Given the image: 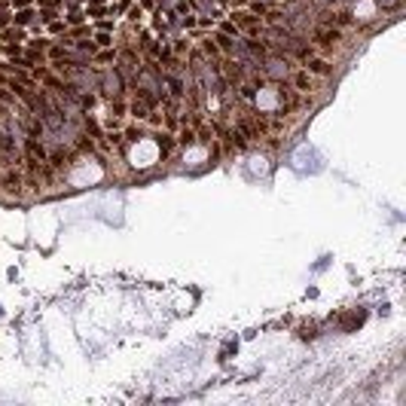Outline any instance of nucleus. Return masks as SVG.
Returning <instances> with one entry per match:
<instances>
[{"mask_svg":"<svg viewBox=\"0 0 406 406\" xmlns=\"http://www.w3.org/2000/svg\"><path fill=\"white\" fill-rule=\"evenodd\" d=\"M28 162H46V150L40 144V137H25V156Z\"/></svg>","mask_w":406,"mask_h":406,"instance_id":"nucleus-5","label":"nucleus"},{"mask_svg":"<svg viewBox=\"0 0 406 406\" xmlns=\"http://www.w3.org/2000/svg\"><path fill=\"white\" fill-rule=\"evenodd\" d=\"M339 40H342V31L339 28H315V34H311V43L318 46V49H324V52H330V49H336L339 46Z\"/></svg>","mask_w":406,"mask_h":406,"instance_id":"nucleus-2","label":"nucleus"},{"mask_svg":"<svg viewBox=\"0 0 406 406\" xmlns=\"http://www.w3.org/2000/svg\"><path fill=\"white\" fill-rule=\"evenodd\" d=\"M110 43H113V37H110L107 31H104V34H98V46H110Z\"/></svg>","mask_w":406,"mask_h":406,"instance_id":"nucleus-25","label":"nucleus"},{"mask_svg":"<svg viewBox=\"0 0 406 406\" xmlns=\"http://www.w3.org/2000/svg\"><path fill=\"white\" fill-rule=\"evenodd\" d=\"M6 25H9V16H6V13H0V28H6Z\"/></svg>","mask_w":406,"mask_h":406,"instance_id":"nucleus-27","label":"nucleus"},{"mask_svg":"<svg viewBox=\"0 0 406 406\" xmlns=\"http://www.w3.org/2000/svg\"><path fill=\"white\" fill-rule=\"evenodd\" d=\"M159 150H162V159H165L171 150H174V135H171V132H162V135H159Z\"/></svg>","mask_w":406,"mask_h":406,"instance_id":"nucleus-9","label":"nucleus"},{"mask_svg":"<svg viewBox=\"0 0 406 406\" xmlns=\"http://www.w3.org/2000/svg\"><path fill=\"white\" fill-rule=\"evenodd\" d=\"M9 122H13V107H6V104L0 101V129L9 132Z\"/></svg>","mask_w":406,"mask_h":406,"instance_id":"nucleus-12","label":"nucleus"},{"mask_svg":"<svg viewBox=\"0 0 406 406\" xmlns=\"http://www.w3.org/2000/svg\"><path fill=\"white\" fill-rule=\"evenodd\" d=\"M306 71H309L311 77H330V74H333V64L327 61V58L309 55V58H306Z\"/></svg>","mask_w":406,"mask_h":406,"instance_id":"nucleus-4","label":"nucleus"},{"mask_svg":"<svg viewBox=\"0 0 406 406\" xmlns=\"http://www.w3.org/2000/svg\"><path fill=\"white\" fill-rule=\"evenodd\" d=\"M83 125H86V132H89L92 137H95V141H98V137H104V132H101V125H98L95 119H92V116H89V113L83 116Z\"/></svg>","mask_w":406,"mask_h":406,"instance_id":"nucleus-10","label":"nucleus"},{"mask_svg":"<svg viewBox=\"0 0 406 406\" xmlns=\"http://www.w3.org/2000/svg\"><path fill=\"white\" fill-rule=\"evenodd\" d=\"M202 49H205V55H211V58L220 55V49H217V43H214V40H202Z\"/></svg>","mask_w":406,"mask_h":406,"instance_id":"nucleus-20","label":"nucleus"},{"mask_svg":"<svg viewBox=\"0 0 406 406\" xmlns=\"http://www.w3.org/2000/svg\"><path fill=\"white\" fill-rule=\"evenodd\" d=\"M168 89H171V95H174V98H180V95H183V83H180V79H174V77H168Z\"/></svg>","mask_w":406,"mask_h":406,"instance_id":"nucleus-18","label":"nucleus"},{"mask_svg":"<svg viewBox=\"0 0 406 406\" xmlns=\"http://www.w3.org/2000/svg\"><path fill=\"white\" fill-rule=\"evenodd\" d=\"M0 193L6 195H19L25 193V174H21V168L16 165H3V171H0Z\"/></svg>","mask_w":406,"mask_h":406,"instance_id":"nucleus-1","label":"nucleus"},{"mask_svg":"<svg viewBox=\"0 0 406 406\" xmlns=\"http://www.w3.org/2000/svg\"><path fill=\"white\" fill-rule=\"evenodd\" d=\"M77 101H79V107H83V110H92V107H95V95H79Z\"/></svg>","mask_w":406,"mask_h":406,"instance_id":"nucleus-21","label":"nucleus"},{"mask_svg":"<svg viewBox=\"0 0 406 406\" xmlns=\"http://www.w3.org/2000/svg\"><path fill=\"white\" fill-rule=\"evenodd\" d=\"M293 86H296V92H311L315 89V79H311L309 71H296L293 74Z\"/></svg>","mask_w":406,"mask_h":406,"instance_id":"nucleus-6","label":"nucleus"},{"mask_svg":"<svg viewBox=\"0 0 406 406\" xmlns=\"http://www.w3.org/2000/svg\"><path fill=\"white\" fill-rule=\"evenodd\" d=\"M162 122H165V129H168V132H174V129L180 125V116H177V113H165V119H162Z\"/></svg>","mask_w":406,"mask_h":406,"instance_id":"nucleus-17","label":"nucleus"},{"mask_svg":"<svg viewBox=\"0 0 406 406\" xmlns=\"http://www.w3.org/2000/svg\"><path fill=\"white\" fill-rule=\"evenodd\" d=\"M95 61H101V64H104V61H116V52H113V49H107V52H98V55H95Z\"/></svg>","mask_w":406,"mask_h":406,"instance_id":"nucleus-23","label":"nucleus"},{"mask_svg":"<svg viewBox=\"0 0 406 406\" xmlns=\"http://www.w3.org/2000/svg\"><path fill=\"white\" fill-rule=\"evenodd\" d=\"M49 31H52V34H61L64 25H61V21H49Z\"/></svg>","mask_w":406,"mask_h":406,"instance_id":"nucleus-26","label":"nucleus"},{"mask_svg":"<svg viewBox=\"0 0 406 406\" xmlns=\"http://www.w3.org/2000/svg\"><path fill=\"white\" fill-rule=\"evenodd\" d=\"M162 119H165V113H159L156 107H150V113H147V122L153 125V129H156V125H162Z\"/></svg>","mask_w":406,"mask_h":406,"instance_id":"nucleus-16","label":"nucleus"},{"mask_svg":"<svg viewBox=\"0 0 406 406\" xmlns=\"http://www.w3.org/2000/svg\"><path fill=\"white\" fill-rule=\"evenodd\" d=\"M0 101H3L6 107H13V104H16V92H6V86H0Z\"/></svg>","mask_w":406,"mask_h":406,"instance_id":"nucleus-19","label":"nucleus"},{"mask_svg":"<svg viewBox=\"0 0 406 406\" xmlns=\"http://www.w3.org/2000/svg\"><path fill=\"white\" fill-rule=\"evenodd\" d=\"M217 71L223 74V83H226V86H238L241 79H245V67H241L235 58H226V61H220V64H217Z\"/></svg>","mask_w":406,"mask_h":406,"instance_id":"nucleus-3","label":"nucleus"},{"mask_svg":"<svg viewBox=\"0 0 406 406\" xmlns=\"http://www.w3.org/2000/svg\"><path fill=\"white\" fill-rule=\"evenodd\" d=\"M125 110H129V104H122L119 98L110 101V116H125Z\"/></svg>","mask_w":406,"mask_h":406,"instance_id":"nucleus-15","label":"nucleus"},{"mask_svg":"<svg viewBox=\"0 0 406 406\" xmlns=\"http://www.w3.org/2000/svg\"><path fill=\"white\" fill-rule=\"evenodd\" d=\"M223 34H229V37H238V25L235 21H223V28H220Z\"/></svg>","mask_w":406,"mask_h":406,"instance_id":"nucleus-22","label":"nucleus"},{"mask_svg":"<svg viewBox=\"0 0 406 406\" xmlns=\"http://www.w3.org/2000/svg\"><path fill=\"white\" fill-rule=\"evenodd\" d=\"M31 19H34V13H28V9H25V13H19V16H16V21H19V25H28Z\"/></svg>","mask_w":406,"mask_h":406,"instance_id":"nucleus-24","label":"nucleus"},{"mask_svg":"<svg viewBox=\"0 0 406 406\" xmlns=\"http://www.w3.org/2000/svg\"><path fill=\"white\" fill-rule=\"evenodd\" d=\"M174 144H177V147H193V144H195V129L183 122V129L177 132V137H174Z\"/></svg>","mask_w":406,"mask_h":406,"instance_id":"nucleus-7","label":"nucleus"},{"mask_svg":"<svg viewBox=\"0 0 406 406\" xmlns=\"http://www.w3.org/2000/svg\"><path fill=\"white\" fill-rule=\"evenodd\" d=\"M144 137V125H132V129H125V141H141Z\"/></svg>","mask_w":406,"mask_h":406,"instance_id":"nucleus-14","label":"nucleus"},{"mask_svg":"<svg viewBox=\"0 0 406 406\" xmlns=\"http://www.w3.org/2000/svg\"><path fill=\"white\" fill-rule=\"evenodd\" d=\"M77 147H79V153H95V141H92L89 135H77Z\"/></svg>","mask_w":406,"mask_h":406,"instance_id":"nucleus-11","label":"nucleus"},{"mask_svg":"<svg viewBox=\"0 0 406 406\" xmlns=\"http://www.w3.org/2000/svg\"><path fill=\"white\" fill-rule=\"evenodd\" d=\"M214 43H217V49H220V52H232V37H229V34L220 31L217 37H214Z\"/></svg>","mask_w":406,"mask_h":406,"instance_id":"nucleus-13","label":"nucleus"},{"mask_svg":"<svg viewBox=\"0 0 406 406\" xmlns=\"http://www.w3.org/2000/svg\"><path fill=\"white\" fill-rule=\"evenodd\" d=\"M129 113L135 116V119H147V113H150V104H147V101H141V98H135V101L129 104Z\"/></svg>","mask_w":406,"mask_h":406,"instance_id":"nucleus-8","label":"nucleus"}]
</instances>
